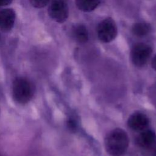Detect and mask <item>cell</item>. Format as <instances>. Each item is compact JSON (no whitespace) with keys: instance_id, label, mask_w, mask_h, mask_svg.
I'll list each match as a JSON object with an SVG mask.
<instances>
[{"instance_id":"6da1fadb","label":"cell","mask_w":156,"mask_h":156,"mask_svg":"<svg viewBox=\"0 0 156 156\" xmlns=\"http://www.w3.org/2000/svg\"><path fill=\"white\" fill-rule=\"evenodd\" d=\"M129 142L127 133L121 129H115L106 136L104 144L108 154L112 156H121L127 151Z\"/></svg>"},{"instance_id":"7a4b0ae2","label":"cell","mask_w":156,"mask_h":156,"mask_svg":"<svg viewBox=\"0 0 156 156\" xmlns=\"http://www.w3.org/2000/svg\"><path fill=\"white\" fill-rule=\"evenodd\" d=\"M12 94L16 101L21 104H25L33 96L32 85L27 80L24 78H18L13 82Z\"/></svg>"},{"instance_id":"3957f363","label":"cell","mask_w":156,"mask_h":156,"mask_svg":"<svg viewBox=\"0 0 156 156\" xmlns=\"http://www.w3.org/2000/svg\"><path fill=\"white\" fill-rule=\"evenodd\" d=\"M118 34V28L115 21L112 18H107L101 21L97 27V35L103 43H110L115 39Z\"/></svg>"},{"instance_id":"277c9868","label":"cell","mask_w":156,"mask_h":156,"mask_svg":"<svg viewBox=\"0 0 156 156\" xmlns=\"http://www.w3.org/2000/svg\"><path fill=\"white\" fill-rule=\"evenodd\" d=\"M152 53V48L147 44L140 43L135 44L130 51L131 60L138 67L145 65Z\"/></svg>"},{"instance_id":"5b68a950","label":"cell","mask_w":156,"mask_h":156,"mask_svg":"<svg viewBox=\"0 0 156 156\" xmlns=\"http://www.w3.org/2000/svg\"><path fill=\"white\" fill-rule=\"evenodd\" d=\"M50 17L57 23L65 22L69 15V9L64 0H52L48 9Z\"/></svg>"},{"instance_id":"8992f818","label":"cell","mask_w":156,"mask_h":156,"mask_svg":"<svg viewBox=\"0 0 156 156\" xmlns=\"http://www.w3.org/2000/svg\"><path fill=\"white\" fill-rule=\"evenodd\" d=\"M149 123V118L144 114L140 112H135L131 115L127 121L129 127L135 131H143L145 130Z\"/></svg>"},{"instance_id":"52a82bcc","label":"cell","mask_w":156,"mask_h":156,"mask_svg":"<svg viewBox=\"0 0 156 156\" xmlns=\"http://www.w3.org/2000/svg\"><path fill=\"white\" fill-rule=\"evenodd\" d=\"M15 13L12 9L0 10V29L3 32H9L13 27Z\"/></svg>"},{"instance_id":"ba28073f","label":"cell","mask_w":156,"mask_h":156,"mask_svg":"<svg viewBox=\"0 0 156 156\" xmlns=\"http://www.w3.org/2000/svg\"><path fill=\"white\" fill-rule=\"evenodd\" d=\"M137 144L141 147L149 149L156 143V135L151 130H144L136 138Z\"/></svg>"},{"instance_id":"9c48e42d","label":"cell","mask_w":156,"mask_h":156,"mask_svg":"<svg viewBox=\"0 0 156 156\" xmlns=\"http://www.w3.org/2000/svg\"><path fill=\"white\" fill-rule=\"evenodd\" d=\"M72 33L74 38L80 43H86L88 40V32L86 27L83 24L74 26L73 28Z\"/></svg>"},{"instance_id":"30bf717a","label":"cell","mask_w":156,"mask_h":156,"mask_svg":"<svg viewBox=\"0 0 156 156\" xmlns=\"http://www.w3.org/2000/svg\"><path fill=\"white\" fill-rule=\"evenodd\" d=\"M100 2L101 0H75V4L77 9L85 12L95 10Z\"/></svg>"},{"instance_id":"8fae6325","label":"cell","mask_w":156,"mask_h":156,"mask_svg":"<svg viewBox=\"0 0 156 156\" xmlns=\"http://www.w3.org/2000/svg\"><path fill=\"white\" fill-rule=\"evenodd\" d=\"M151 30V25L145 22H138L133 24L132 32L133 34L138 37L147 35Z\"/></svg>"},{"instance_id":"7c38bea8","label":"cell","mask_w":156,"mask_h":156,"mask_svg":"<svg viewBox=\"0 0 156 156\" xmlns=\"http://www.w3.org/2000/svg\"><path fill=\"white\" fill-rule=\"evenodd\" d=\"M31 5L35 8H42L46 6L50 0H29Z\"/></svg>"},{"instance_id":"4fadbf2b","label":"cell","mask_w":156,"mask_h":156,"mask_svg":"<svg viewBox=\"0 0 156 156\" xmlns=\"http://www.w3.org/2000/svg\"><path fill=\"white\" fill-rule=\"evenodd\" d=\"M12 0H0V6H4L10 4Z\"/></svg>"},{"instance_id":"5bb4252c","label":"cell","mask_w":156,"mask_h":156,"mask_svg":"<svg viewBox=\"0 0 156 156\" xmlns=\"http://www.w3.org/2000/svg\"><path fill=\"white\" fill-rule=\"evenodd\" d=\"M151 65H152V68L156 71V55H155V56L152 58V60L151 62Z\"/></svg>"}]
</instances>
